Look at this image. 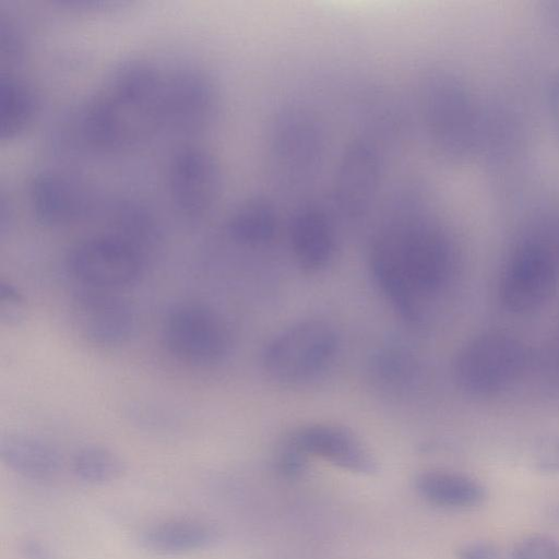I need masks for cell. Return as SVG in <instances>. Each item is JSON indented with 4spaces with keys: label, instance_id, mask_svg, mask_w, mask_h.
<instances>
[{
    "label": "cell",
    "instance_id": "cell-9",
    "mask_svg": "<svg viewBox=\"0 0 559 559\" xmlns=\"http://www.w3.org/2000/svg\"><path fill=\"white\" fill-rule=\"evenodd\" d=\"M144 263L133 248L111 234L78 243L67 257L69 272L84 287L108 290L134 283Z\"/></svg>",
    "mask_w": 559,
    "mask_h": 559
},
{
    "label": "cell",
    "instance_id": "cell-13",
    "mask_svg": "<svg viewBox=\"0 0 559 559\" xmlns=\"http://www.w3.org/2000/svg\"><path fill=\"white\" fill-rule=\"evenodd\" d=\"M221 174L206 153L186 150L173 160L170 194L176 207L189 217H199L211 209L221 192Z\"/></svg>",
    "mask_w": 559,
    "mask_h": 559
},
{
    "label": "cell",
    "instance_id": "cell-25",
    "mask_svg": "<svg viewBox=\"0 0 559 559\" xmlns=\"http://www.w3.org/2000/svg\"><path fill=\"white\" fill-rule=\"evenodd\" d=\"M535 469L544 474H559V436L540 441L532 454Z\"/></svg>",
    "mask_w": 559,
    "mask_h": 559
},
{
    "label": "cell",
    "instance_id": "cell-3",
    "mask_svg": "<svg viewBox=\"0 0 559 559\" xmlns=\"http://www.w3.org/2000/svg\"><path fill=\"white\" fill-rule=\"evenodd\" d=\"M325 126L306 105L289 103L271 116L265 136L266 171L275 193L298 204L309 200L324 167Z\"/></svg>",
    "mask_w": 559,
    "mask_h": 559
},
{
    "label": "cell",
    "instance_id": "cell-26",
    "mask_svg": "<svg viewBox=\"0 0 559 559\" xmlns=\"http://www.w3.org/2000/svg\"><path fill=\"white\" fill-rule=\"evenodd\" d=\"M545 107L552 134L559 147V69L550 75L546 83Z\"/></svg>",
    "mask_w": 559,
    "mask_h": 559
},
{
    "label": "cell",
    "instance_id": "cell-22",
    "mask_svg": "<svg viewBox=\"0 0 559 559\" xmlns=\"http://www.w3.org/2000/svg\"><path fill=\"white\" fill-rule=\"evenodd\" d=\"M27 314V302L16 286L5 280L0 281V320L3 324H21Z\"/></svg>",
    "mask_w": 559,
    "mask_h": 559
},
{
    "label": "cell",
    "instance_id": "cell-1",
    "mask_svg": "<svg viewBox=\"0 0 559 559\" xmlns=\"http://www.w3.org/2000/svg\"><path fill=\"white\" fill-rule=\"evenodd\" d=\"M428 185L419 177L400 179L385 191L369 248L373 278L406 320H420L421 305L448 282L455 247L432 215Z\"/></svg>",
    "mask_w": 559,
    "mask_h": 559
},
{
    "label": "cell",
    "instance_id": "cell-24",
    "mask_svg": "<svg viewBox=\"0 0 559 559\" xmlns=\"http://www.w3.org/2000/svg\"><path fill=\"white\" fill-rule=\"evenodd\" d=\"M307 457L308 455L288 436L277 451L275 465L282 475L296 477L305 471Z\"/></svg>",
    "mask_w": 559,
    "mask_h": 559
},
{
    "label": "cell",
    "instance_id": "cell-19",
    "mask_svg": "<svg viewBox=\"0 0 559 559\" xmlns=\"http://www.w3.org/2000/svg\"><path fill=\"white\" fill-rule=\"evenodd\" d=\"M124 466L111 450L100 445L79 449L72 459V471L78 479L91 485H103L119 478Z\"/></svg>",
    "mask_w": 559,
    "mask_h": 559
},
{
    "label": "cell",
    "instance_id": "cell-12",
    "mask_svg": "<svg viewBox=\"0 0 559 559\" xmlns=\"http://www.w3.org/2000/svg\"><path fill=\"white\" fill-rule=\"evenodd\" d=\"M355 102L359 133L388 153L396 150L409 139L413 119L403 100L391 90L369 84Z\"/></svg>",
    "mask_w": 559,
    "mask_h": 559
},
{
    "label": "cell",
    "instance_id": "cell-15",
    "mask_svg": "<svg viewBox=\"0 0 559 559\" xmlns=\"http://www.w3.org/2000/svg\"><path fill=\"white\" fill-rule=\"evenodd\" d=\"M219 532L213 525L197 520H170L145 527L139 543L145 550L163 556L202 550L216 544Z\"/></svg>",
    "mask_w": 559,
    "mask_h": 559
},
{
    "label": "cell",
    "instance_id": "cell-6",
    "mask_svg": "<svg viewBox=\"0 0 559 559\" xmlns=\"http://www.w3.org/2000/svg\"><path fill=\"white\" fill-rule=\"evenodd\" d=\"M162 337L167 350L178 360L210 367L225 359L231 337L224 319L210 307L185 302L167 312Z\"/></svg>",
    "mask_w": 559,
    "mask_h": 559
},
{
    "label": "cell",
    "instance_id": "cell-21",
    "mask_svg": "<svg viewBox=\"0 0 559 559\" xmlns=\"http://www.w3.org/2000/svg\"><path fill=\"white\" fill-rule=\"evenodd\" d=\"M373 362L378 377L384 383L401 384L411 379L415 371L414 360L406 353L396 349L382 350Z\"/></svg>",
    "mask_w": 559,
    "mask_h": 559
},
{
    "label": "cell",
    "instance_id": "cell-18",
    "mask_svg": "<svg viewBox=\"0 0 559 559\" xmlns=\"http://www.w3.org/2000/svg\"><path fill=\"white\" fill-rule=\"evenodd\" d=\"M416 488L423 498L445 508H471L486 498V488L479 481L448 471L421 473L416 478Z\"/></svg>",
    "mask_w": 559,
    "mask_h": 559
},
{
    "label": "cell",
    "instance_id": "cell-10",
    "mask_svg": "<svg viewBox=\"0 0 559 559\" xmlns=\"http://www.w3.org/2000/svg\"><path fill=\"white\" fill-rule=\"evenodd\" d=\"M71 312L80 335L97 346L123 344L135 329L130 305L112 290L83 286L73 295Z\"/></svg>",
    "mask_w": 559,
    "mask_h": 559
},
{
    "label": "cell",
    "instance_id": "cell-23",
    "mask_svg": "<svg viewBox=\"0 0 559 559\" xmlns=\"http://www.w3.org/2000/svg\"><path fill=\"white\" fill-rule=\"evenodd\" d=\"M512 559H559V542L543 534L525 536L514 546Z\"/></svg>",
    "mask_w": 559,
    "mask_h": 559
},
{
    "label": "cell",
    "instance_id": "cell-27",
    "mask_svg": "<svg viewBox=\"0 0 559 559\" xmlns=\"http://www.w3.org/2000/svg\"><path fill=\"white\" fill-rule=\"evenodd\" d=\"M497 557L496 547L484 540L467 543L457 551L459 559H497Z\"/></svg>",
    "mask_w": 559,
    "mask_h": 559
},
{
    "label": "cell",
    "instance_id": "cell-14",
    "mask_svg": "<svg viewBox=\"0 0 559 559\" xmlns=\"http://www.w3.org/2000/svg\"><path fill=\"white\" fill-rule=\"evenodd\" d=\"M290 438L309 456H318L344 469L372 474L374 459L347 428L334 424H312L298 428Z\"/></svg>",
    "mask_w": 559,
    "mask_h": 559
},
{
    "label": "cell",
    "instance_id": "cell-20",
    "mask_svg": "<svg viewBox=\"0 0 559 559\" xmlns=\"http://www.w3.org/2000/svg\"><path fill=\"white\" fill-rule=\"evenodd\" d=\"M1 96V136L12 138L33 118L35 99L24 84L11 80L2 85Z\"/></svg>",
    "mask_w": 559,
    "mask_h": 559
},
{
    "label": "cell",
    "instance_id": "cell-8",
    "mask_svg": "<svg viewBox=\"0 0 559 559\" xmlns=\"http://www.w3.org/2000/svg\"><path fill=\"white\" fill-rule=\"evenodd\" d=\"M557 288V271L548 249L537 241H525L512 252L500 280L502 306L513 313L542 308Z\"/></svg>",
    "mask_w": 559,
    "mask_h": 559
},
{
    "label": "cell",
    "instance_id": "cell-28",
    "mask_svg": "<svg viewBox=\"0 0 559 559\" xmlns=\"http://www.w3.org/2000/svg\"><path fill=\"white\" fill-rule=\"evenodd\" d=\"M23 559H56L52 550L36 538H26L20 546Z\"/></svg>",
    "mask_w": 559,
    "mask_h": 559
},
{
    "label": "cell",
    "instance_id": "cell-30",
    "mask_svg": "<svg viewBox=\"0 0 559 559\" xmlns=\"http://www.w3.org/2000/svg\"><path fill=\"white\" fill-rule=\"evenodd\" d=\"M545 516L549 522L559 525V499L554 500L546 507Z\"/></svg>",
    "mask_w": 559,
    "mask_h": 559
},
{
    "label": "cell",
    "instance_id": "cell-17",
    "mask_svg": "<svg viewBox=\"0 0 559 559\" xmlns=\"http://www.w3.org/2000/svg\"><path fill=\"white\" fill-rule=\"evenodd\" d=\"M280 217L275 203L262 197L242 202L227 223V234L237 245L258 248L269 245L276 236Z\"/></svg>",
    "mask_w": 559,
    "mask_h": 559
},
{
    "label": "cell",
    "instance_id": "cell-4",
    "mask_svg": "<svg viewBox=\"0 0 559 559\" xmlns=\"http://www.w3.org/2000/svg\"><path fill=\"white\" fill-rule=\"evenodd\" d=\"M388 152L356 134L342 150L325 202L337 226H358L373 218L385 189Z\"/></svg>",
    "mask_w": 559,
    "mask_h": 559
},
{
    "label": "cell",
    "instance_id": "cell-5",
    "mask_svg": "<svg viewBox=\"0 0 559 559\" xmlns=\"http://www.w3.org/2000/svg\"><path fill=\"white\" fill-rule=\"evenodd\" d=\"M522 342L502 331L481 333L459 350L453 366L454 379L466 393L486 396L512 385L526 365Z\"/></svg>",
    "mask_w": 559,
    "mask_h": 559
},
{
    "label": "cell",
    "instance_id": "cell-11",
    "mask_svg": "<svg viewBox=\"0 0 559 559\" xmlns=\"http://www.w3.org/2000/svg\"><path fill=\"white\" fill-rule=\"evenodd\" d=\"M288 222V240L298 266L308 273L330 262L338 228L325 203L311 199L295 204Z\"/></svg>",
    "mask_w": 559,
    "mask_h": 559
},
{
    "label": "cell",
    "instance_id": "cell-29",
    "mask_svg": "<svg viewBox=\"0 0 559 559\" xmlns=\"http://www.w3.org/2000/svg\"><path fill=\"white\" fill-rule=\"evenodd\" d=\"M539 12L547 28L559 35V1L543 2Z\"/></svg>",
    "mask_w": 559,
    "mask_h": 559
},
{
    "label": "cell",
    "instance_id": "cell-2",
    "mask_svg": "<svg viewBox=\"0 0 559 559\" xmlns=\"http://www.w3.org/2000/svg\"><path fill=\"white\" fill-rule=\"evenodd\" d=\"M416 112L429 147L443 163L464 165L480 154L486 107L455 71L430 67L420 73Z\"/></svg>",
    "mask_w": 559,
    "mask_h": 559
},
{
    "label": "cell",
    "instance_id": "cell-7",
    "mask_svg": "<svg viewBox=\"0 0 559 559\" xmlns=\"http://www.w3.org/2000/svg\"><path fill=\"white\" fill-rule=\"evenodd\" d=\"M337 337L317 319L300 321L276 334L265 346L262 364L270 377L294 383L311 378L333 357Z\"/></svg>",
    "mask_w": 559,
    "mask_h": 559
},
{
    "label": "cell",
    "instance_id": "cell-16",
    "mask_svg": "<svg viewBox=\"0 0 559 559\" xmlns=\"http://www.w3.org/2000/svg\"><path fill=\"white\" fill-rule=\"evenodd\" d=\"M0 456L11 471L32 480L50 479L60 469L58 451L47 441L27 433L2 436Z\"/></svg>",
    "mask_w": 559,
    "mask_h": 559
}]
</instances>
